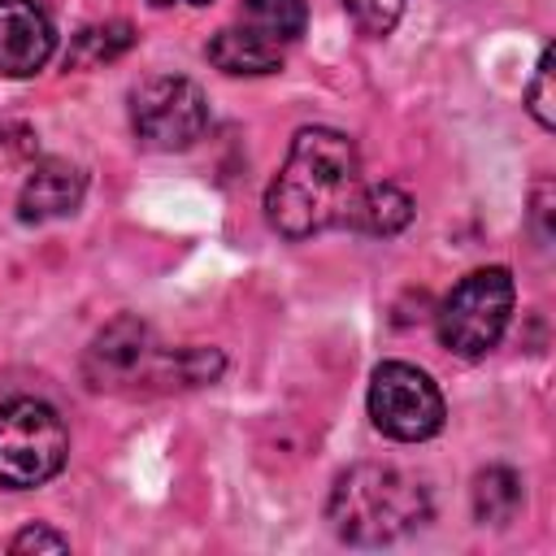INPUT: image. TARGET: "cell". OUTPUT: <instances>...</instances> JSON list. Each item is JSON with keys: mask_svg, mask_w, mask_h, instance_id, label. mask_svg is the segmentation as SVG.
I'll return each instance as SVG.
<instances>
[{"mask_svg": "<svg viewBox=\"0 0 556 556\" xmlns=\"http://www.w3.org/2000/svg\"><path fill=\"white\" fill-rule=\"evenodd\" d=\"M56 30L35 0H0V74L26 78L48 65Z\"/></svg>", "mask_w": 556, "mask_h": 556, "instance_id": "cell-8", "label": "cell"}, {"mask_svg": "<svg viewBox=\"0 0 556 556\" xmlns=\"http://www.w3.org/2000/svg\"><path fill=\"white\" fill-rule=\"evenodd\" d=\"M326 521L343 543L382 547L430 521V495L408 469L365 460L334 478Z\"/></svg>", "mask_w": 556, "mask_h": 556, "instance_id": "cell-3", "label": "cell"}, {"mask_svg": "<svg viewBox=\"0 0 556 556\" xmlns=\"http://www.w3.org/2000/svg\"><path fill=\"white\" fill-rule=\"evenodd\" d=\"M130 126L143 148L178 152L191 148L208 126L204 91L182 74H156L130 91Z\"/></svg>", "mask_w": 556, "mask_h": 556, "instance_id": "cell-7", "label": "cell"}, {"mask_svg": "<svg viewBox=\"0 0 556 556\" xmlns=\"http://www.w3.org/2000/svg\"><path fill=\"white\" fill-rule=\"evenodd\" d=\"M361 156L343 130L308 126L291 139L282 169L265 191V217L282 239H308L330 226H352L361 200Z\"/></svg>", "mask_w": 556, "mask_h": 556, "instance_id": "cell-1", "label": "cell"}, {"mask_svg": "<svg viewBox=\"0 0 556 556\" xmlns=\"http://www.w3.org/2000/svg\"><path fill=\"white\" fill-rule=\"evenodd\" d=\"M408 222H413V200L395 182H365L348 230H361V235H395Z\"/></svg>", "mask_w": 556, "mask_h": 556, "instance_id": "cell-11", "label": "cell"}, {"mask_svg": "<svg viewBox=\"0 0 556 556\" xmlns=\"http://www.w3.org/2000/svg\"><path fill=\"white\" fill-rule=\"evenodd\" d=\"M83 191H87V178L78 165L61 161V156H48L30 169V178L22 182V195H17V217L22 222H52V217H65L83 204Z\"/></svg>", "mask_w": 556, "mask_h": 556, "instance_id": "cell-9", "label": "cell"}, {"mask_svg": "<svg viewBox=\"0 0 556 556\" xmlns=\"http://www.w3.org/2000/svg\"><path fill=\"white\" fill-rule=\"evenodd\" d=\"M513 295L517 291H513V278L504 265L465 274L439 308V343L465 361L486 356L500 343V334L508 330Z\"/></svg>", "mask_w": 556, "mask_h": 556, "instance_id": "cell-5", "label": "cell"}, {"mask_svg": "<svg viewBox=\"0 0 556 556\" xmlns=\"http://www.w3.org/2000/svg\"><path fill=\"white\" fill-rule=\"evenodd\" d=\"M369 417L387 439L421 443L443 430V395L434 378L408 361H382L369 382Z\"/></svg>", "mask_w": 556, "mask_h": 556, "instance_id": "cell-6", "label": "cell"}, {"mask_svg": "<svg viewBox=\"0 0 556 556\" xmlns=\"http://www.w3.org/2000/svg\"><path fill=\"white\" fill-rule=\"evenodd\" d=\"M208 61L222 74H274V70H282V48L265 43L261 35H252L243 26H226L208 39Z\"/></svg>", "mask_w": 556, "mask_h": 556, "instance_id": "cell-10", "label": "cell"}, {"mask_svg": "<svg viewBox=\"0 0 556 556\" xmlns=\"http://www.w3.org/2000/svg\"><path fill=\"white\" fill-rule=\"evenodd\" d=\"M130 43H135V30H130L126 22L87 26V30H78V35H74L70 65H100V61H113V56H122Z\"/></svg>", "mask_w": 556, "mask_h": 556, "instance_id": "cell-14", "label": "cell"}, {"mask_svg": "<svg viewBox=\"0 0 556 556\" xmlns=\"http://www.w3.org/2000/svg\"><path fill=\"white\" fill-rule=\"evenodd\" d=\"M526 104H530V113H534V122H539L543 130H552V126H556V96H552V48H543V56H539V65H534V78H530V87H526Z\"/></svg>", "mask_w": 556, "mask_h": 556, "instance_id": "cell-15", "label": "cell"}, {"mask_svg": "<svg viewBox=\"0 0 556 556\" xmlns=\"http://www.w3.org/2000/svg\"><path fill=\"white\" fill-rule=\"evenodd\" d=\"M65 547H70V539L56 534V530H48V526H26L9 543V552H65Z\"/></svg>", "mask_w": 556, "mask_h": 556, "instance_id": "cell-17", "label": "cell"}, {"mask_svg": "<svg viewBox=\"0 0 556 556\" xmlns=\"http://www.w3.org/2000/svg\"><path fill=\"white\" fill-rule=\"evenodd\" d=\"M70 456V430L61 413L35 395L0 404V482L13 491L43 486Z\"/></svg>", "mask_w": 556, "mask_h": 556, "instance_id": "cell-4", "label": "cell"}, {"mask_svg": "<svg viewBox=\"0 0 556 556\" xmlns=\"http://www.w3.org/2000/svg\"><path fill=\"white\" fill-rule=\"evenodd\" d=\"M343 9L352 13V22L365 30V35H387L400 13H404V0H343Z\"/></svg>", "mask_w": 556, "mask_h": 556, "instance_id": "cell-16", "label": "cell"}, {"mask_svg": "<svg viewBox=\"0 0 556 556\" xmlns=\"http://www.w3.org/2000/svg\"><path fill=\"white\" fill-rule=\"evenodd\" d=\"M222 374V356L213 348H182L165 352L148 321L135 313L113 317L83 352V378L91 391H169V387H200Z\"/></svg>", "mask_w": 556, "mask_h": 556, "instance_id": "cell-2", "label": "cell"}, {"mask_svg": "<svg viewBox=\"0 0 556 556\" xmlns=\"http://www.w3.org/2000/svg\"><path fill=\"white\" fill-rule=\"evenodd\" d=\"M304 22H308L304 0H243V9H239V26L261 35L274 48L295 43L304 35Z\"/></svg>", "mask_w": 556, "mask_h": 556, "instance_id": "cell-13", "label": "cell"}, {"mask_svg": "<svg viewBox=\"0 0 556 556\" xmlns=\"http://www.w3.org/2000/svg\"><path fill=\"white\" fill-rule=\"evenodd\" d=\"M187 4H208V0H187Z\"/></svg>", "mask_w": 556, "mask_h": 556, "instance_id": "cell-18", "label": "cell"}, {"mask_svg": "<svg viewBox=\"0 0 556 556\" xmlns=\"http://www.w3.org/2000/svg\"><path fill=\"white\" fill-rule=\"evenodd\" d=\"M526 504V486L508 465H486L473 478V517L482 526H508Z\"/></svg>", "mask_w": 556, "mask_h": 556, "instance_id": "cell-12", "label": "cell"}]
</instances>
